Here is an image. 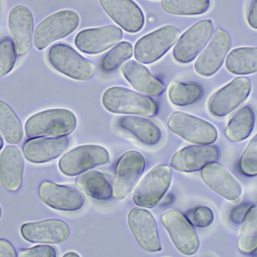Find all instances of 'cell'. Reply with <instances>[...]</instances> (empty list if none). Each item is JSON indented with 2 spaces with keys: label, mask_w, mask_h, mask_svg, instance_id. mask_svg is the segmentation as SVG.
<instances>
[{
  "label": "cell",
  "mask_w": 257,
  "mask_h": 257,
  "mask_svg": "<svg viewBox=\"0 0 257 257\" xmlns=\"http://www.w3.org/2000/svg\"><path fill=\"white\" fill-rule=\"evenodd\" d=\"M102 104L107 111L114 114L153 117L159 110L158 104L151 98L120 86H114L105 91Z\"/></svg>",
  "instance_id": "1"
},
{
  "label": "cell",
  "mask_w": 257,
  "mask_h": 257,
  "mask_svg": "<svg viewBox=\"0 0 257 257\" xmlns=\"http://www.w3.org/2000/svg\"><path fill=\"white\" fill-rule=\"evenodd\" d=\"M75 113L66 109H51L39 112L27 119L25 133L28 137H65L77 127Z\"/></svg>",
  "instance_id": "2"
},
{
  "label": "cell",
  "mask_w": 257,
  "mask_h": 257,
  "mask_svg": "<svg viewBox=\"0 0 257 257\" xmlns=\"http://www.w3.org/2000/svg\"><path fill=\"white\" fill-rule=\"evenodd\" d=\"M47 60L57 72L77 81H87L93 78L96 72V67L91 60L66 44L52 45L47 53Z\"/></svg>",
  "instance_id": "3"
},
{
  "label": "cell",
  "mask_w": 257,
  "mask_h": 257,
  "mask_svg": "<svg viewBox=\"0 0 257 257\" xmlns=\"http://www.w3.org/2000/svg\"><path fill=\"white\" fill-rule=\"evenodd\" d=\"M80 17L75 11L63 10L45 18L36 27L33 44L39 51L53 42L64 39L78 29Z\"/></svg>",
  "instance_id": "4"
},
{
  "label": "cell",
  "mask_w": 257,
  "mask_h": 257,
  "mask_svg": "<svg viewBox=\"0 0 257 257\" xmlns=\"http://www.w3.org/2000/svg\"><path fill=\"white\" fill-rule=\"evenodd\" d=\"M169 129L186 141L198 145L213 144L218 132L212 124L183 112H175L167 122Z\"/></svg>",
  "instance_id": "5"
},
{
  "label": "cell",
  "mask_w": 257,
  "mask_h": 257,
  "mask_svg": "<svg viewBox=\"0 0 257 257\" xmlns=\"http://www.w3.org/2000/svg\"><path fill=\"white\" fill-rule=\"evenodd\" d=\"M179 36V30L172 25L163 26L145 35L135 44V58L144 64L157 61L174 46Z\"/></svg>",
  "instance_id": "6"
},
{
  "label": "cell",
  "mask_w": 257,
  "mask_h": 257,
  "mask_svg": "<svg viewBox=\"0 0 257 257\" xmlns=\"http://www.w3.org/2000/svg\"><path fill=\"white\" fill-rule=\"evenodd\" d=\"M172 170L166 164H158L142 178L133 193V202L141 208H152L158 205L170 187Z\"/></svg>",
  "instance_id": "7"
},
{
  "label": "cell",
  "mask_w": 257,
  "mask_h": 257,
  "mask_svg": "<svg viewBox=\"0 0 257 257\" xmlns=\"http://www.w3.org/2000/svg\"><path fill=\"white\" fill-rule=\"evenodd\" d=\"M109 152L99 145H82L65 153L59 161V169L63 175L75 177L90 169L108 164Z\"/></svg>",
  "instance_id": "8"
},
{
  "label": "cell",
  "mask_w": 257,
  "mask_h": 257,
  "mask_svg": "<svg viewBox=\"0 0 257 257\" xmlns=\"http://www.w3.org/2000/svg\"><path fill=\"white\" fill-rule=\"evenodd\" d=\"M251 90V81L248 78L236 77L213 94L208 101V112L214 117H225L248 98Z\"/></svg>",
  "instance_id": "9"
},
{
  "label": "cell",
  "mask_w": 257,
  "mask_h": 257,
  "mask_svg": "<svg viewBox=\"0 0 257 257\" xmlns=\"http://www.w3.org/2000/svg\"><path fill=\"white\" fill-rule=\"evenodd\" d=\"M160 220L180 253L192 256L199 250V237L184 214L175 210H169L162 214Z\"/></svg>",
  "instance_id": "10"
},
{
  "label": "cell",
  "mask_w": 257,
  "mask_h": 257,
  "mask_svg": "<svg viewBox=\"0 0 257 257\" xmlns=\"http://www.w3.org/2000/svg\"><path fill=\"white\" fill-rule=\"evenodd\" d=\"M214 33V24L211 20L196 23L178 39L172 51L174 59L183 64L193 61L211 40Z\"/></svg>",
  "instance_id": "11"
},
{
  "label": "cell",
  "mask_w": 257,
  "mask_h": 257,
  "mask_svg": "<svg viewBox=\"0 0 257 257\" xmlns=\"http://www.w3.org/2000/svg\"><path fill=\"white\" fill-rule=\"evenodd\" d=\"M145 168L143 155L136 150H130L121 155L115 166L112 180L113 198L123 200L131 193Z\"/></svg>",
  "instance_id": "12"
},
{
  "label": "cell",
  "mask_w": 257,
  "mask_h": 257,
  "mask_svg": "<svg viewBox=\"0 0 257 257\" xmlns=\"http://www.w3.org/2000/svg\"><path fill=\"white\" fill-rule=\"evenodd\" d=\"M232 48V38L227 31L217 28L202 54L195 62L194 69L201 76L215 75L223 66L228 53Z\"/></svg>",
  "instance_id": "13"
},
{
  "label": "cell",
  "mask_w": 257,
  "mask_h": 257,
  "mask_svg": "<svg viewBox=\"0 0 257 257\" xmlns=\"http://www.w3.org/2000/svg\"><path fill=\"white\" fill-rule=\"evenodd\" d=\"M39 199L47 206L57 211L75 212L84 207V195L73 187L44 181L38 188Z\"/></svg>",
  "instance_id": "14"
},
{
  "label": "cell",
  "mask_w": 257,
  "mask_h": 257,
  "mask_svg": "<svg viewBox=\"0 0 257 257\" xmlns=\"http://www.w3.org/2000/svg\"><path fill=\"white\" fill-rule=\"evenodd\" d=\"M127 220L132 233L142 249L150 253L162 250L157 222L149 211L133 208L128 213Z\"/></svg>",
  "instance_id": "15"
},
{
  "label": "cell",
  "mask_w": 257,
  "mask_h": 257,
  "mask_svg": "<svg viewBox=\"0 0 257 257\" xmlns=\"http://www.w3.org/2000/svg\"><path fill=\"white\" fill-rule=\"evenodd\" d=\"M123 36V30L115 25L86 29L76 35L75 45L84 54H98L118 43Z\"/></svg>",
  "instance_id": "16"
},
{
  "label": "cell",
  "mask_w": 257,
  "mask_h": 257,
  "mask_svg": "<svg viewBox=\"0 0 257 257\" xmlns=\"http://www.w3.org/2000/svg\"><path fill=\"white\" fill-rule=\"evenodd\" d=\"M221 155L216 145H194L183 148L172 157L170 165L180 172L191 173L202 170L205 165L217 161Z\"/></svg>",
  "instance_id": "17"
},
{
  "label": "cell",
  "mask_w": 257,
  "mask_h": 257,
  "mask_svg": "<svg viewBox=\"0 0 257 257\" xmlns=\"http://www.w3.org/2000/svg\"><path fill=\"white\" fill-rule=\"evenodd\" d=\"M69 232L67 223L59 219L27 223L21 228L23 238L33 244H61L69 238Z\"/></svg>",
  "instance_id": "18"
},
{
  "label": "cell",
  "mask_w": 257,
  "mask_h": 257,
  "mask_svg": "<svg viewBox=\"0 0 257 257\" xmlns=\"http://www.w3.org/2000/svg\"><path fill=\"white\" fill-rule=\"evenodd\" d=\"M201 178L208 187L229 202H237L242 187L235 177L222 164L214 161L201 170Z\"/></svg>",
  "instance_id": "19"
},
{
  "label": "cell",
  "mask_w": 257,
  "mask_h": 257,
  "mask_svg": "<svg viewBox=\"0 0 257 257\" xmlns=\"http://www.w3.org/2000/svg\"><path fill=\"white\" fill-rule=\"evenodd\" d=\"M9 28L18 56L26 55L31 50L34 33V19L31 11L18 6L9 15Z\"/></svg>",
  "instance_id": "20"
},
{
  "label": "cell",
  "mask_w": 257,
  "mask_h": 257,
  "mask_svg": "<svg viewBox=\"0 0 257 257\" xmlns=\"http://www.w3.org/2000/svg\"><path fill=\"white\" fill-rule=\"evenodd\" d=\"M107 15L130 33L140 31L145 25V15L133 0H99Z\"/></svg>",
  "instance_id": "21"
},
{
  "label": "cell",
  "mask_w": 257,
  "mask_h": 257,
  "mask_svg": "<svg viewBox=\"0 0 257 257\" xmlns=\"http://www.w3.org/2000/svg\"><path fill=\"white\" fill-rule=\"evenodd\" d=\"M69 139L65 137H30L23 146L27 161L33 164H44L56 159L69 147Z\"/></svg>",
  "instance_id": "22"
},
{
  "label": "cell",
  "mask_w": 257,
  "mask_h": 257,
  "mask_svg": "<svg viewBox=\"0 0 257 257\" xmlns=\"http://www.w3.org/2000/svg\"><path fill=\"white\" fill-rule=\"evenodd\" d=\"M24 158L22 152L15 146L5 148L0 155V182L11 193L18 192L22 186Z\"/></svg>",
  "instance_id": "23"
},
{
  "label": "cell",
  "mask_w": 257,
  "mask_h": 257,
  "mask_svg": "<svg viewBox=\"0 0 257 257\" xmlns=\"http://www.w3.org/2000/svg\"><path fill=\"white\" fill-rule=\"evenodd\" d=\"M126 81L138 92L151 97L161 95L166 89L164 83L154 76L146 66L135 60H130L122 66Z\"/></svg>",
  "instance_id": "24"
},
{
  "label": "cell",
  "mask_w": 257,
  "mask_h": 257,
  "mask_svg": "<svg viewBox=\"0 0 257 257\" xmlns=\"http://www.w3.org/2000/svg\"><path fill=\"white\" fill-rule=\"evenodd\" d=\"M117 127L146 146L158 144L163 136L161 129L157 124L139 116H121L117 120Z\"/></svg>",
  "instance_id": "25"
},
{
  "label": "cell",
  "mask_w": 257,
  "mask_h": 257,
  "mask_svg": "<svg viewBox=\"0 0 257 257\" xmlns=\"http://www.w3.org/2000/svg\"><path fill=\"white\" fill-rule=\"evenodd\" d=\"M76 185L89 197L97 202H107L113 197L112 187L108 178L99 170H90L81 174L76 179Z\"/></svg>",
  "instance_id": "26"
},
{
  "label": "cell",
  "mask_w": 257,
  "mask_h": 257,
  "mask_svg": "<svg viewBox=\"0 0 257 257\" xmlns=\"http://www.w3.org/2000/svg\"><path fill=\"white\" fill-rule=\"evenodd\" d=\"M255 122L254 110L250 106H244L231 118L225 129V136L233 143L244 141L253 132Z\"/></svg>",
  "instance_id": "27"
},
{
  "label": "cell",
  "mask_w": 257,
  "mask_h": 257,
  "mask_svg": "<svg viewBox=\"0 0 257 257\" xmlns=\"http://www.w3.org/2000/svg\"><path fill=\"white\" fill-rule=\"evenodd\" d=\"M226 69L237 75H247L257 72V48L241 47L232 50L226 60Z\"/></svg>",
  "instance_id": "28"
},
{
  "label": "cell",
  "mask_w": 257,
  "mask_h": 257,
  "mask_svg": "<svg viewBox=\"0 0 257 257\" xmlns=\"http://www.w3.org/2000/svg\"><path fill=\"white\" fill-rule=\"evenodd\" d=\"M204 94L203 87L193 81H174L168 92L171 102L178 107H188L196 104L203 98Z\"/></svg>",
  "instance_id": "29"
},
{
  "label": "cell",
  "mask_w": 257,
  "mask_h": 257,
  "mask_svg": "<svg viewBox=\"0 0 257 257\" xmlns=\"http://www.w3.org/2000/svg\"><path fill=\"white\" fill-rule=\"evenodd\" d=\"M237 248L244 254L257 253V205H251L241 223Z\"/></svg>",
  "instance_id": "30"
},
{
  "label": "cell",
  "mask_w": 257,
  "mask_h": 257,
  "mask_svg": "<svg viewBox=\"0 0 257 257\" xmlns=\"http://www.w3.org/2000/svg\"><path fill=\"white\" fill-rule=\"evenodd\" d=\"M0 133L10 144L21 143L24 136L21 120L10 106L3 101H0Z\"/></svg>",
  "instance_id": "31"
},
{
  "label": "cell",
  "mask_w": 257,
  "mask_h": 257,
  "mask_svg": "<svg viewBox=\"0 0 257 257\" xmlns=\"http://www.w3.org/2000/svg\"><path fill=\"white\" fill-rule=\"evenodd\" d=\"M210 0H162L161 6L167 13L178 16H196L208 12Z\"/></svg>",
  "instance_id": "32"
},
{
  "label": "cell",
  "mask_w": 257,
  "mask_h": 257,
  "mask_svg": "<svg viewBox=\"0 0 257 257\" xmlns=\"http://www.w3.org/2000/svg\"><path fill=\"white\" fill-rule=\"evenodd\" d=\"M133 54V44L127 41L120 42L102 57L99 63L101 71L106 74L114 72L131 58Z\"/></svg>",
  "instance_id": "33"
},
{
  "label": "cell",
  "mask_w": 257,
  "mask_h": 257,
  "mask_svg": "<svg viewBox=\"0 0 257 257\" xmlns=\"http://www.w3.org/2000/svg\"><path fill=\"white\" fill-rule=\"evenodd\" d=\"M240 172L247 177L257 176V134L249 142L238 163Z\"/></svg>",
  "instance_id": "34"
},
{
  "label": "cell",
  "mask_w": 257,
  "mask_h": 257,
  "mask_svg": "<svg viewBox=\"0 0 257 257\" xmlns=\"http://www.w3.org/2000/svg\"><path fill=\"white\" fill-rule=\"evenodd\" d=\"M13 41L8 37L0 39V77L8 75L13 69L17 59Z\"/></svg>",
  "instance_id": "35"
},
{
  "label": "cell",
  "mask_w": 257,
  "mask_h": 257,
  "mask_svg": "<svg viewBox=\"0 0 257 257\" xmlns=\"http://www.w3.org/2000/svg\"><path fill=\"white\" fill-rule=\"evenodd\" d=\"M187 217L193 226L198 228H206L212 224L214 214L208 207L198 206L190 210L187 213Z\"/></svg>",
  "instance_id": "36"
},
{
  "label": "cell",
  "mask_w": 257,
  "mask_h": 257,
  "mask_svg": "<svg viewBox=\"0 0 257 257\" xmlns=\"http://www.w3.org/2000/svg\"><path fill=\"white\" fill-rule=\"evenodd\" d=\"M20 257H55L57 250L52 246L38 245L31 248L22 249L18 252Z\"/></svg>",
  "instance_id": "37"
},
{
  "label": "cell",
  "mask_w": 257,
  "mask_h": 257,
  "mask_svg": "<svg viewBox=\"0 0 257 257\" xmlns=\"http://www.w3.org/2000/svg\"><path fill=\"white\" fill-rule=\"evenodd\" d=\"M250 207L251 205L249 203L240 204L234 207L229 213V217L231 223L235 225L241 224Z\"/></svg>",
  "instance_id": "38"
},
{
  "label": "cell",
  "mask_w": 257,
  "mask_h": 257,
  "mask_svg": "<svg viewBox=\"0 0 257 257\" xmlns=\"http://www.w3.org/2000/svg\"><path fill=\"white\" fill-rule=\"evenodd\" d=\"M18 253L12 243L0 238V257H16Z\"/></svg>",
  "instance_id": "39"
},
{
  "label": "cell",
  "mask_w": 257,
  "mask_h": 257,
  "mask_svg": "<svg viewBox=\"0 0 257 257\" xmlns=\"http://www.w3.org/2000/svg\"><path fill=\"white\" fill-rule=\"evenodd\" d=\"M247 21L251 28L257 30V0H252L247 12Z\"/></svg>",
  "instance_id": "40"
},
{
  "label": "cell",
  "mask_w": 257,
  "mask_h": 257,
  "mask_svg": "<svg viewBox=\"0 0 257 257\" xmlns=\"http://www.w3.org/2000/svg\"><path fill=\"white\" fill-rule=\"evenodd\" d=\"M64 257H79V255L77 253H75V252H68L66 254L63 256Z\"/></svg>",
  "instance_id": "41"
},
{
  "label": "cell",
  "mask_w": 257,
  "mask_h": 257,
  "mask_svg": "<svg viewBox=\"0 0 257 257\" xmlns=\"http://www.w3.org/2000/svg\"><path fill=\"white\" fill-rule=\"evenodd\" d=\"M3 145H4V141H3V137L0 135V150H1L2 148L3 147Z\"/></svg>",
  "instance_id": "42"
},
{
  "label": "cell",
  "mask_w": 257,
  "mask_h": 257,
  "mask_svg": "<svg viewBox=\"0 0 257 257\" xmlns=\"http://www.w3.org/2000/svg\"><path fill=\"white\" fill-rule=\"evenodd\" d=\"M2 214H3V211H2V208L1 206H0V219H1Z\"/></svg>",
  "instance_id": "43"
}]
</instances>
